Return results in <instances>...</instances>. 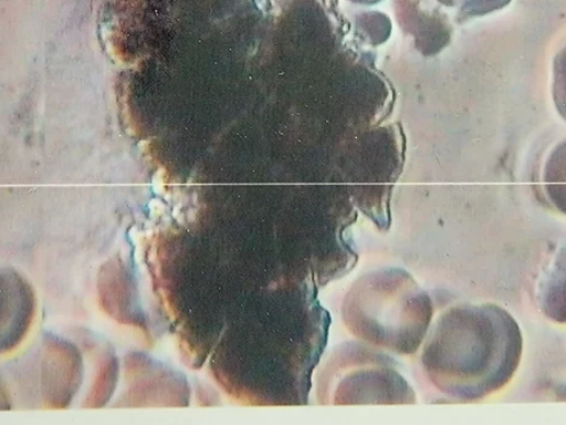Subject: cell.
Listing matches in <instances>:
<instances>
[{
  "label": "cell",
  "instance_id": "cell-1",
  "mask_svg": "<svg viewBox=\"0 0 566 425\" xmlns=\"http://www.w3.org/2000/svg\"><path fill=\"white\" fill-rule=\"evenodd\" d=\"M523 348L522 329L502 307L455 305L427 332L421 364L439 392L475 402L512 382Z\"/></svg>",
  "mask_w": 566,
  "mask_h": 425
},
{
  "label": "cell",
  "instance_id": "cell-2",
  "mask_svg": "<svg viewBox=\"0 0 566 425\" xmlns=\"http://www.w3.org/2000/svg\"><path fill=\"white\" fill-rule=\"evenodd\" d=\"M343 318L353 334L371 346L409 355L419 351L429 332L433 305L409 272L385 268L356 280Z\"/></svg>",
  "mask_w": 566,
  "mask_h": 425
},
{
  "label": "cell",
  "instance_id": "cell-4",
  "mask_svg": "<svg viewBox=\"0 0 566 425\" xmlns=\"http://www.w3.org/2000/svg\"><path fill=\"white\" fill-rule=\"evenodd\" d=\"M36 296L18 271L0 268V355L15 350L36 317Z\"/></svg>",
  "mask_w": 566,
  "mask_h": 425
},
{
  "label": "cell",
  "instance_id": "cell-5",
  "mask_svg": "<svg viewBox=\"0 0 566 425\" xmlns=\"http://www.w3.org/2000/svg\"><path fill=\"white\" fill-rule=\"evenodd\" d=\"M11 410V400L8 394V390L3 382L2 376H0V411H9Z\"/></svg>",
  "mask_w": 566,
  "mask_h": 425
},
{
  "label": "cell",
  "instance_id": "cell-6",
  "mask_svg": "<svg viewBox=\"0 0 566 425\" xmlns=\"http://www.w3.org/2000/svg\"><path fill=\"white\" fill-rule=\"evenodd\" d=\"M360 2H366L368 4H373V3L378 2V0H360Z\"/></svg>",
  "mask_w": 566,
  "mask_h": 425
},
{
  "label": "cell",
  "instance_id": "cell-3",
  "mask_svg": "<svg viewBox=\"0 0 566 425\" xmlns=\"http://www.w3.org/2000/svg\"><path fill=\"white\" fill-rule=\"evenodd\" d=\"M329 365L337 405L415 404L412 387L397 370L395 360L361 343L345 344Z\"/></svg>",
  "mask_w": 566,
  "mask_h": 425
}]
</instances>
